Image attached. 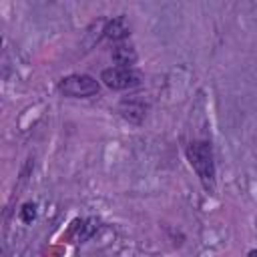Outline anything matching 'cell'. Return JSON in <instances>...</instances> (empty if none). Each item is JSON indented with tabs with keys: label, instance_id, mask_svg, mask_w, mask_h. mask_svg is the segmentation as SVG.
Wrapping results in <instances>:
<instances>
[{
	"label": "cell",
	"instance_id": "1",
	"mask_svg": "<svg viewBox=\"0 0 257 257\" xmlns=\"http://www.w3.org/2000/svg\"><path fill=\"white\" fill-rule=\"evenodd\" d=\"M187 157H189V163L193 165V169L197 171V175H199L205 183H211L213 177H215V165H213V151H211V145L205 143V141L191 143L189 149H187Z\"/></svg>",
	"mask_w": 257,
	"mask_h": 257
},
{
	"label": "cell",
	"instance_id": "2",
	"mask_svg": "<svg viewBox=\"0 0 257 257\" xmlns=\"http://www.w3.org/2000/svg\"><path fill=\"white\" fill-rule=\"evenodd\" d=\"M60 92L66 96H74V98H82V96H90L98 92V82L88 76V74H72L62 78V82L58 84Z\"/></svg>",
	"mask_w": 257,
	"mask_h": 257
},
{
	"label": "cell",
	"instance_id": "3",
	"mask_svg": "<svg viewBox=\"0 0 257 257\" xmlns=\"http://www.w3.org/2000/svg\"><path fill=\"white\" fill-rule=\"evenodd\" d=\"M100 80L108 86V88H116V90H122V88H131L135 84L141 82V74L133 68H106L102 70L100 74Z\"/></svg>",
	"mask_w": 257,
	"mask_h": 257
},
{
	"label": "cell",
	"instance_id": "4",
	"mask_svg": "<svg viewBox=\"0 0 257 257\" xmlns=\"http://www.w3.org/2000/svg\"><path fill=\"white\" fill-rule=\"evenodd\" d=\"M112 60L118 64V68H131L137 62V52L128 44H118L112 50Z\"/></svg>",
	"mask_w": 257,
	"mask_h": 257
},
{
	"label": "cell",
	"instance_id": "5",
	"mask_svg": "<svg viewBox=\"0 0 257 257\" xmlns=\"http://www.w3.org/2000/svg\"><path fill=\"white\" fill-rule=\"evenodd\" d=\"M120 112L124 118L133 120V122H141L143 116H145V104L139 102V100H122L120 102Z\"/></svg>",
	"mask_w": 257,
	"mask_h": 257
},
{
	"label": "cell",
	"instance_id": "6",
	"mask_svg": "<svg viewBox=\"0 0 257 257\" xmlns=\"http://www.w3.org/2000/svg\"><path fill=\"white\" fill-rule=\"evenodd\" d=\"M126 32H128V28H126V24H124V18L112 20V22L108 24V28H106V36H108V38H114V40L126 36Z\"/></svg>",
	"mask_w": 257,
	"mask_h": 257
},
{
	"label": "cell",
	"instance_id": "7",
	"mask_svg": "<svg viewBox=\"0 0 257 257\" xmlns=\"http://www.w3.org/2000/svg\"><path fill=\"white\" fill-rule=\"evenodd\" d=\"M20 217H22V221H24V223H32V221H34V217H36V205L26 203V205L22 207V211H20Z\"/></svg>",
	"mask_w": 257,
	"mask_h": 257
},
{
	"label": "cell",
	"instance_id": "8",
	"mask_svg": "<svg viewBox=\"0 0 257 257\" xmlns=\"http://www.w3.org/2000/svg\"><path fill=\"white\" fill-rule=\"evenodd\" d=\"M249 257H257V249H253V251L249 253Z\"/></svg>",
	"mask_w": 257,
	"mask_h": 257
}]
</instances>
